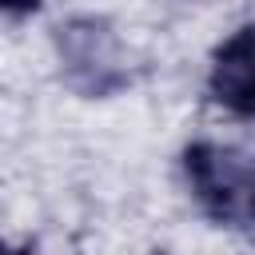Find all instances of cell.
<instances>
[{
  "label": "cell",
  "instance_id": "7a4b0ae2",
  "mask_svg": "<svg viewBox=\"0 0 255 255\" xmlns=\"http://www.w3.org/2000/svg\"><path fill=\"white\" fill-rule=\"evenodd\" d=\"M211 100L235 116H255V24L235 28L211 56Z\"/></svg>",
  "mask_w": 255,
  "mask_h": 255
},
{
  "label": "cell",
  "instance_id": "3957f363",
  "mask_svg": "<svg viewBox=\"0 0 255 255\" xmlns=\"http://www.w3.org/2000/svg\"><path fill=\"white\" fill-rule=\"evenodd\" d=\"M0 255H36V251H28V247H12V243H0Z\"/></svg>",
  "mask_w": 255,
  "mask_h": 255
},
{
  "label": "cell",
  "instance_id": "277c9868",
  "mask_svg": "<svg viewBox=\"0 0 255 255\" xmlns=\"http://www.w3.org/2000/svg\"><path fill=\"white\" fill-rule=\"evenodd\" d=\"M159 255H167V251H159Z\"/></svg>",
  "mask_w": 255,
  "mask_h": 255
},
{
  "label": "cell",
  "instance_id": "6da1fadb",
  "mask_svg": "<svg viewBox=\"0 0 255 255\" xmlns=\"http://www.w3.org/2000/svg\"><path fill=\"white\" fill-rule=\"evenodd\" d=\"M183 171L199 207L227 227H255V155L199 139L183 151Z\"/></svg>",
  "mask_w": 255,
  "mask_h": 255
}]
</instances>
